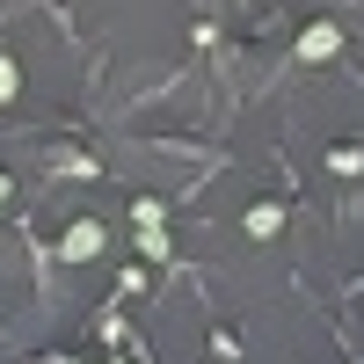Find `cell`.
I'll return each mask as SVG.
<instances>
[{
    "mask_svg": "<svg viewBox=\"0 0 364 364\" xmlns=\"http://www.w3.org/2000/svg\"><path fill=\"white\" fill-rule=\"evenodd\" d=\"M58 255H66V262H95V255H102V226H95V219H80L66 240H58Z\"/></svg>",
    "mask_w": 364,
    "mask_h": 364,
    "instance_id": "2",
    "label": "cell"
},
{
    "mask_svg": "<svg viewBox=\"0 0 364 364\" xmlns=\"http://www.w3.org/2000/svg\"><path fill=\"white\" fill-rule=\"evenodd\" d=\"M336 51H343L336 22H306V29H299V58H306V66H321V58H336Z\"/></svg>",
    "mask_w": 364,
    "mask_h": 364,
    "instance_id": "1",
    "label": "cell"
},
{
    "mask_svg": "<svg viewBox=\"0 0 364 364\" xmlns=\"http://www.w3.org/2000/svg\"><path fill=\"white\" fill-rule=\"evenodd\" d=\"M15 87H22V73H15V58L0 51V102H15Z\"/></svg>",
    "mask_w": 364,
    "mask_h": 364,
    "instance_id": "5",
    "label": "cell"
},
{
    "mask_svg": "<svg viewBox=\"0 0 364 364\" xmlns=\"http://www.w3.org/2000/svg\"><path fill=\"white\" fill-rule=\"evenodd\" d=\"M328 168H336V175H364V146H336Z\"/></svg>",
    "mask_w": 364,
    "mask_h": 364,
    "instance_id": "4",
    "label": "cell"
},
{
    "mask_svg": "<svg viewBox=\"0 0 364 364\" xmlns=\"http://www.w3.org/2000/svg\"><path fill=\"white\" fill-rule=\"evenodd\" d=\"M0 204H8V175H0Z\"/></svg>",
    "mask_w": 364,
    "mask_h": 364,
    "instance_id": "6",
    "label": "cell"
},
{
    "mask_svg": "<svg viewBox=\"0 0 364 364\" xmlns=\"http://www.w3.org/2000/svg\"><path fill=\"white\" fill-rule=\"evenodd\" d=\"M277 226H284V211H277V204H248V233H255V240H269Z\"/></svg>",
    "mask_w": 364,
    "mask_h": 364,
    "instance_id": "3",
    "label": "cell"
}]
</instances>
